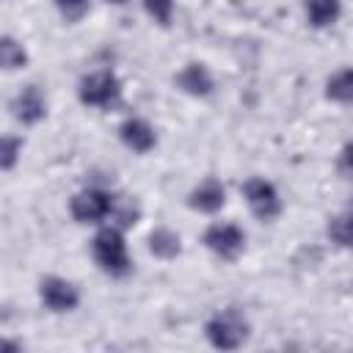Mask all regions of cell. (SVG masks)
<instances>
[{
    "instance_id": "cell-1",
    "label": "cell",
    "mask_w": 353,
    "mask_h": 353,
    "mask_svg": "<svg viewBox=\"0 0 353 353\" xmlns=\"http://www.w3.org/2000/svg\"><path fill=\"white\" fill-rule=\"evenodd\" d=\"M94 259L110 276H124L130 270L127 243H124V237H121L119 229L108 226V229H99L97 232V237H94Z\"/></svg>"
},
{
    "instance_id": "cell-2",
    "label": "cell",
    "mask_w": 353,
    "mask_h": 353,
    "mask_svg": "<svg viewBox=\"0 0 353 353\" xmlns=\"http://www.w3.org/2000/svg\"><path fill=\"white\" fill-rule=\"evenodd\" d=\"M204 331H207V339L212 342V347H221V350H234L248 339V323L237 309L218 312L207 323Z\"/></svg>"
},
{
    "instance_id": "cell-3",
    "label": "cell",
    "mask_w": 353,
    "mask_h": 353,
    "mask_svg": "<svg viewBox=\"0 0 353 353\" xmlns=\"http://www.w3.org/2000/svg\"><path fill=\"white\" fill-rule=\"evenodd\" d=\"M121 97V83L113 72H94L80 83V102L94 108H110Z\"/></svg>"
},
{
    "instance_id": "cell-4",
    "label": "cell",
    "mask_w": 353,
    "mask_h": 353,
    "mask_svg": "<svg viewBox=\"0 0 353 353\" xmlns=\"http://www.w3.org/2000/svg\"><path fill=\"white\" fill-rule=\"evenodd\" d=\"M69 210L77 223H99L102 218H108L113 212V196L99 188H88V190H80L77 196H72Z\"/></svg>"
},
{
    "instance_id": "cell-5",
    "label": "cell",
    "mask_w": 353,
    "mask_h": 353,
    "mask_svg": "<svg viewBox=\"0 0 353 353\" xmlns=\"http://www.w3.org/2000/svg\"><path fill=\"white\" fill-rule=\"evenodd\" d=\"M243 193H245V201H248V207H251V212H254L256 218L270 221V218L279 215L281 201H279L276 188H273L268 179H262V176H251V179L243 185Z\"/></svg>"
},
{
    "instance_id": "cell-6",
    "label": "cell",
    "mask_w": 353,
    "mask_h": 353,
    "mask_svg": "<svg viewBox=\"0 0 353 353\" xmlns=\"http://www.w3.org/2000/svg\"><path fill=\"white\" fill-rule=\"evenodd\" d=\"M204 245L223 259H234L245 245V234L234 223H212L204 232Z\"/></svg>"
},
{
    "instance_id": "cell-7",
    "label": "cell",
    "mask_w": 353,
    "mask_h": 353,
    "mask_svg": "<svg viewBox=\"0 0 353 353\" xmlns=\"http://www.w3.org/2000/svg\"><path fill=\"white\" fill-rule=\"evenodd\" d=\"M39 295H41V303L52 312H72L80 301L77 287L69 284L66 279H58V276H47L39 287Z\"/></svg>"
},
{
    "instance_id": "cell-8",
    "label": "cell",
    "mask_w": 353,
    "mask_h": 353,
    "mask_svg": "<svg viewBox=\"0 0 353 353\" xmlns=\"http://www.w3.org/2000/svg\"><path fill=\"white\" fill-rule=\"evenodd\" d=\"M11 110H14V116H17L22 124H36L39 119H44L47 105H44V97H41V91H39L36 85H25V88L14 97Z\"/></svg>"
},
{
    "instance_id": "cell-9",
    "label": "cell",
    "mask_w": 353,
    "mask_h": 353,
    "mask_svg": "<svg viewBox=\"0 0 353 353\" xmlns=\"http://www.w3.org/2000/svg\"><path fill=\"white\" fill-rule=\"evenodd\" d=\"M119 135H121V141H124V146H127V149L141 152V154H143V152H149V149L157 143L154 127H152L146 119H127V121L121 124Z\"/></svg>"
},
{
    "instance_id": "cell-10",
    "label": "cell",
    "mask_w": 353,
    "mask_h": 353,
    "mask_svg": "<svg viewBox=\"0 0 353 353\" xmlns=\"http://www.w3.org/2000/svg\"><path fill=\"white\" fill-rule=\"evenodd\" d=\"M223 201H226V190H223V185L218 182V179H204V182H199L196 188H193V193H190V199H188V204L193 207V210H199V212H218L221 207H223Z\"/></svg>"
},
{
    "instance_id": "cell-11",
    "label": "cell",
    "mask_w": 353,
    "mask_h": 353,
    "mask_svg": "<svg viewBox=\"0 0 353 353\" xmlns=\"http://www.w3.org/2000/svg\"><path fill=\"white\" fill-rule=\"evenodd\" d=\"M176 85L190 94V97H207L212 91V77L207 72L204 63H188L179 74H176Z\"/></svg>"
},
{
    "instance_id": "cell-12",
    "label": "cell",
    "mask_w": 353,
    "mask_h": 353,
    "mask_svg": "<svg viewBox=\"0 0 353 353\" xmlns=\"http://www.w3.org/2000/svg\"><path fill=\"white\" fill-rule=\"evenodd\" d=\"M149 251H152L154 256H160V259H174V256L182 251L179 234L171 232V229H165V226L154 229V232L149 234Z\"/></svg>"
},
{
    "instance_id": "cell-13",
    "label": "cell",
    "mask_w": 353,
    "mask_h": 353,
    "mask_svg": "<svg viewBox=\"0 0 353 353\" xmlns=\"http://www.w3.org/2000/svg\"><path fill=\"white\" fill-rule=\"evenodd\" d=\"M339 0H306V17L314 28H325L339 17Z\"/></svg>"
},
{
    "instance_id": "cell-14",
    "label": "cell",
    "mask_w": 353,
    "mask_h": 353,
    "mask_svg": "<svg viewBox=\"0 0 353 353\" xmlns=\"http://www.w3.org/2000/svg\"><path fill=\"white\" fill-rule=\"evenodd\" d=\"M325 97L334 99V102L347 105L353 99V72L350 69H339L336 74H331L328 83H325Z\"/></svg>"
},
{
    "instance_id": "cell-15",
    "label": "cell",
    "mask_w": 353,
    "mask_h": 353,
    "mask_svg": "<svg viewBox=\"0 0 353 353\" xmlns=\"http://www.w3.org/2000/svg\"><path fill=\"white\" fill-rule=\"evenodd\" d=\"M25 63H28V52H25V47H22L17 39L3 36V39H0V69L14 72V69H22Z\"/></svg>"
},
{
    "instance_id": "cell-16",
    "label": "cell",
    "mask_w": 353,
    "mask_h": 353,
    "mask_svg": "<svg viewBox=\"0 0 353 353\" xmlns=\"http://www.w3.org/2000/svg\"><path fill=\"white\" fill-rule=\"evenodd\" d=\"M350 234H353V226H350V212H339L328 221V237L331 243L347 248L350 245Z\"/></svg>"
},
{
    "instance_id": "cell-17",
    "label": "cell",
    "mask_w": 353,
    "mask_h": 353,
    "mask_svg": "<svg viewBox=\"0 0 353 353\" xmlns=\"http://www.w3.org/2000/svg\"><path fill=\"white\" fill-rule=\"evenodd\" d=\"M22 154V138L17 135H0V171H8L17 165Z\"/></svg>"
},
{
    "instance_id": "cell-18",
    "label": "cell",
    "mask_w": 353,
    "mask_h": 353,
    "mask_svg": "<svg viewBox=\"0 0 353 353\" xmlns=\"http://www.w3.org/2000/svg\"><path fill=\"white\" fill-rule=\"evenodd\" d=\"M143 8L157 25H168L174 14V0H143Z\"/></svg>"
},
{
    "instance_id": "cell-19",
    "label": "cell",
    "mask_w": 353,
    "mask_h": 353,
    "mask_svg": "<svg viewBox=\"0 0 353 353\" xmlns=\"http://www.w3.org/2000/svg\"><path fill=\"white\" fill-rule=\"evenodd\" d=\"M55 3H58V8L63 11L66 19H77L88 8V0H55Z\"/></svg>"
},
{
    "instance_id": "cell-20",
    "label": "cell",
    "mask_w": 353,
    "mask_h": 353,
    "mask_svg": "<svg viewBox=\"0 0 353 353\" xmlns=\"http://www.w3.org/2000/svg\"><path fill=\"white\" fill-rule=\"evenodd\" d=\"M135 221H138V207H132V204L127 201V204L119 210V223H121V226H132Z\"/></svg>"
},
{
    "instance_id": "cell-21",
    "label": "cell",
    "mask_w": 353,
    "mask_h": 353,
    "mask_svg": "<svg viewBox=\"0 0 353 353\" xmlns=\"http://www.w3.org/2000/svg\"><path fill=\"white\" fill-rule=\"evenodd\" d=\"M347 160H350V146H345L342 154H339V171H342V176H350V165H347Z\"/></svg>"
},
{
    "instance_id": "cell-22",
    "label": "cell",
    "mask_w": 353,
    "mask_h": 353,
    "mask_svg": "<svg viewBox=\"0 0 353 353\" xmlns=\"http://www.w3.org/2000/svg\"><path fill=\"white\" fill-rule=\"evenodd\" d=\"M0 350H19L17 342H8V339H0Z\"/></svg>"
},
{
    "instance_id": "cell-23",
    "label": "cell",
    "mask_w": 353,
    "mask_h": 353,
    "mask_svg": "<svg viewBox=\"0 0 353 353\" xmlns=\"http://www.w3.org/2000/svg\"><path fill=\"white\" fill-rule=\"evenodd\" d=\"M108 3H113V6H121V3H127V0H108Z\"/></svg>"
}]
</instances>
